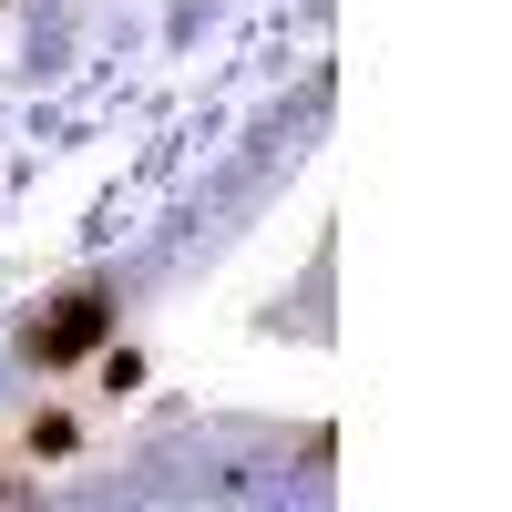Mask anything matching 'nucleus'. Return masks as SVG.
I'll list each match as a JSON object with an SVG mask.
<instances>
[{"label": "nucleus", "instance_id": "nucleus-1", "mask_svg": "<svg viewBox=\"0 0 512 512\" xmlns=\"http://www.w3.org/2000/svg\"><path fill=\"white\" fill-rule=\"evenodd\" d=\"M72 62V0H0V82H52Z\"/></svg>", "mask_w": 512, "mask_h": 512}, {"label": "nucleus", "instance_id": "nucleus-2", "mask_svg": "<svg viewBox=\"0 0 512 512\" xmlns=\"http://www.w3.org/2000/svg\"><path fill=\"white\" fill-rule=\"evenodd\" d=\"M0 502H31V482H21V472H11V461H0Z\"/></svg>", "mask_w": 512, "mask_h": 512}, {"label": "nucleus", "instance_id": "nucleus-3", "mask_svg": "<svg viewBox=\"0 0 512 512\" xmlns=\"http://www.w3.org/2000/svg\"><path fill=\"white\" fill-rule=\"evenodd\" d=\"M0 144H11V134H0Z\"/></svg>", "mask_w": 512, "mask_h": 512}]
</instances>
